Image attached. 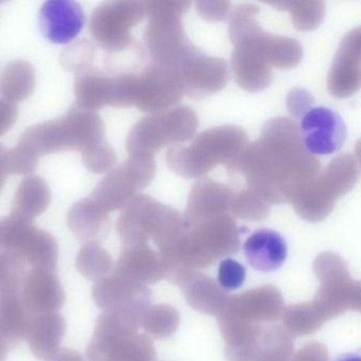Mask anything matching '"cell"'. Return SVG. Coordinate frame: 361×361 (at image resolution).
<instances>
[{"label": "cell", "instance_id": "ffe728a7", "mask_svg": "<svg viewBox=\"0 0 361 361\" xmlns=\"http://www.w3.org/2000/svg\"><path fill=\"white\" fill-rule=\"evenodd\" d=\"M66 323L58 312L35 314L31 320L26 340L35 357L49 361L60 350Z\"/></svg>", "mask_w": 361, "mask_h": 361}, {"label": "cell", "instance_id": "8992f818", "mask_svg": "<svg viewBox=\"0 0 361 361\" xmlns=\"http://www.w3.org/2000/svg\"><path fill=\"white\" fill-rule=\"evenodd\" d=\"M190 6L189 1H145L149 22L145 43L153 64L166 68L172 66L191 44L183 20Z\"/></svg>", "mask_w": 361, "mask_h": 361}, {"label": "cell", "instance_id": "7a4b0ae2", "mask_svg": "<svg viewBox=\"0 0 361 361\" xmlns=\"http://www.w3.org/2000/svg\"><path fill=\"white\" fill-rule=\"evenodd\" d=\"M255 5H238L230 11L229 37L233 45L232 71L236 83L249 92L265 90L274 81L269 62L271 33L263 30Z\"/></svg>", "mask_w": 361, "mask_h": 361}, {"label": "cell", "instance_id": "8fae6325", "mask_svg": "<svg viewBox=\"0 0 361 361\" xmlns=\"http://www.w3.org/2000/svg\"><path fill=\"white\" fill-rule=\"evenodd\" d=\"M183 94L190 98L204 99L226 87L229 81L227 63L213 58L190 44L172 66Z\"/></svg>", "mask_w": 361, "mask_h": 361}, {"label": "cell", "instance_id": "484cf974", "mask_svg": "<svg viewBox=\"0 0 361 361\" xmlns=\"http://www.w3.org/2000/svg\"><path fill=\"white\" fill-rule=\"evenodd\" d=\"M94 56H96L94 46L87 39H80L63 50L60 61L66 71L78 73L92 67Z\"/></svg>", "mask_w": 361, "mask_h": 361}, {"label": "cell", "instance_id": "d4e9b609", "mask_svg": "<svg viewBox=\"0 0 361 361\" xmlns=\"http://www.w3.org/2000/svg\"><path fill=\"white\" fill-rule=\"evenodd\" d=\"M269 6L287 11L295 28L300 31H310L318 28L325 16V4L322 1H291L274 3Z\"/></svg>", "mask_w": 361, "mask_h": 361}, {"label": "cell", "instance_id": "4316f807", "mask_svg": "<svg viewBox=\"0 0 361 361\" xmlns=\"http://www.w3.org/2000/svg\"><path fill=\"white\" fill-rule=\"evenodd\" d=\"M82 161L90 172L102 174L114 168L117 162V155L115 149L104 140L84 149Z\"/></svg>", "mask_w": 361, "mask_h": 361}, {"label": "cell", "instance_id": "277c9868", "mask_svg": "<svg viewBox=\"0 0 361 361\" xmlns=\"http://www.w3.org/2000/svg\"><path fill=\"white\" fill-rule=\"evenodd\" d=\"M183 87L174 73L151 64L139 73H122L113 77L111 106H135L145 113L172 109L180 102Z\"/></svg>", "mask_w": 361, "mask_h": 361}, {"label": "cell", "instance_id": "f1b7e54d", "mask_svg": "<svg viewBox=\"0 0 361 361\" xmlns=\"http://www.w3.org/2000/svg\"><path fill=\"white\" fill-rule=\"evenodd\" d=\"M105 251L99 246V244H86L80 251L77 259V266L80 271L87 276L90 280H99L101 274V268L99 263L104 262Z\"/></svg>", "mask_w": 361, "mask_h": 361}, {"label": "cell", "instance_id": "7402d4cb", "mask_svg": "<svg viewBox=\"0 0 361 361\" xmlns=\"http://www.w3.org/2000/svg\"><path fill=\"white\" fill-rule=\"evenodd\" d=\"M77 106L96 111L111 105V77L96 67L77 73L75 81Z\"/></svg>", "mask_w": 361, "mask_h": 361}, {"label": "cell", "instance_id": "5b68a950", "mask_svg": "<svg viewBox=\"0 0 361 361\" xmlns=\"http://www.w3.org/2000/svg\"><path fill=\"white\" fill-rule=\"evenodd\" d=\"M197 126V115L190 107H172L158 111L135 124L126 139V149L130 156L154 158L168 145L191 140Z\"/></svg>", "mask_w": 361, "mask_h": 361}, {"label": "cell", "instance_id": "e0dca14e", "mask_svg": "<svg viewBox=\"0 0 361 361\" xmlns=\"http://www.w3.org/2000/svg\"><path fill=\"white\" fill-rule=\"evenodd\" d=\"M243 250L249 265L266 274L280 269L288 255L286 240L271 229L253 232L245 242Z\"/></svg>", "mask_w": 361, "mask_h": 361}, {"label": "cell", "instance_id": "8d00e7d4", "mask_svg": "<svg viewBox=\"0 0 361 361\" xmlns=\"http://www.w3.org/2000/svg\"><path fill=\"white\" fill-rule=\"evenodd\" d=\"M331 361H361V357L359 353H344L338 355Z\"/></svg>", "mask_w": 361, "mask_h": 361}, {"label": "cell", "instance_id": "6da1fadb", "mask_svg": "<svg viewBox=\"0 0 361 361\" xmlns=\"http://www.w3.org/2000/svg\"><path fill=\"white\" fill-rule=\"evenodd\" d=\"M248 189L268 204L293 202L320 171V162L304 149L299 126L288 118L269 120L261 137L247 145L238 160Z\"/></svg>", "mask_w": 361, "mask_h": 361}, {"label": "cell", "instance_id": "30bf717a", "mask_svg": "<svg viewBox=\"0 0 361 361\" xmlns=\"http://www.w3.org/2000/svg\"><path fill=\"white\" fill-rule=\"evenodd\" d=\"M4 251L20 255L33 268L54 269L58 263L56 238L32 221L12 215L0 219V252Z\"/></svg>", "mask_w": 361, "mask_h": 361}, {"label": "cell", "instance_id": "f546056e", "mask_svg": "<svg viewBox=\"0 0 361 361\" xmlns=\"http://www.w3.org/2000/svg\"><path fill=\"white\" fill-rule=\"evenodd\" d=\"M246 276L245 266L232 257H227L219 263L217 280L226 290H236L242 287L246 281Z\"/></svg>", "mask_w": 361, "mask_h": 361}, {"label": "cell", "instance_id": "d6986e66", "mask_svg": "<svg viewBox=\"0 0 361 361\" xmlns=\"http://www.w3.org/2000/svg\"><path fill=\"white\" fill-rule=\"evenodd\" d=\"M33 316L18 291H0V339L16 348L26 340Z\"/></svg>", "mask_w": 361, "mask_h": 361}, {"label": "cell", "instance_id": "603a6c76", "mask_svg": "<svg viewBox=\"0 0 361 361\" xmlns=\"http://www.w3.org/2000/svg\"><path fill=\"white\" fill-rule=\"evenodd\" d=\"M233 196L231 188L204 177L193 185L190 192L188 212L194 214L226 210L231 204Z\"/></svg>", "mask_w": 361, "mask_h": 361}, {"label": "cell", "instance_id": "cb8c5ba5", "mask_svg": "<svg viewBox=\"0 0 361 361\" xmlns=\"http://www.w3.org/2000/svg\"><path fill=\"white\" fill-rule=\"evenodd\" d=\"M35 87V68L25 61L10 63L0 78V92L9 102L26 100L32 94Z\"/></svg>", "mask_w": 361, "mask_h": 361}, {"label": "cell", "instance_id": "836d02e7", "mask_svg": "<svg viewBox=\"0 0 361 361\" xmlns=\"http://www.w3.org/2000/svg\"><path fill=\"white\" fill-rule=\"evenodd\" d=\"M18 117L16 105L5 99H0V136H3L14 126Z\"/></svg>", "mask_w": 361, "mask_h": 361}, {"label": "cell", "instance_id": "ba28073f", "mask_svg": "<svg viewBox=\"0 0 361 361\" xmlns=\"http://www.w3.org/2000/svg\"><path fill=\"white\" fill-rule=\"evenodd\" d=\"M145 16V1H107L92 12L90 35L106 51H126L134 43L132 29L142 22Z\"/></svg>", "mask_w": 361, "mask_h": 361}, {"label": "cell", "instance_id": "5bb4252c", "mask_svg": "<svg viewBox=\"0 0 361 361\" xmlns=\"http://www.w3.org/2000/svg\"><path fill=\"white\" fill-rule=\"evenodd\" d=\"M360 28L350 31L342 39L327 75L329 94L338 99L348 98L360 88Z\"/></svg>", "mask_w": 361, "mask_h": 361}, {"label": "cell", "instance_id": "d590c367", "mask_svg": "<svg viewBox=\"0 0 361 361\" xmlns=\"http://www.w3.org/2000/svg\"><path fill=\"white\" fill-rule=\"evenodd\" d=\"M7 149L0 145V193L3 191L4 185L6 183V179H7L8 173L6 170L5 166V155Z\"/></svg>", "mask_w": 361, "mask_h": 361}, {"label": "cell", "instance_id": "7c38bea8", "mask_svg": "<svg viewBox=\"0 0 361 361\" xmlns=\"http://www.w3.org/2000/svg\"><path fill=\"white\" fill-rule=\"evenodd\" d=\"M45 140L50 153L81 151L105 140V128L96 111L73 105L66 115L45 124Z\"/></svg>", "mask_w": 361, "mask_h": 361}, {"label": "cell", "instance_id": "e575fe53", "mask_svg": "<svg viewBox=\"0 0 361 361\" xmlns=\"http://www.w3.org/2000/svg\"><path fill=\"white\" fill-rule=\"evenodd\" d=\"M49 361H84L81 354L75 350L62 348Z\"/></svg>", "mask_w": 361, "mask_h": 361}, {"label": "cell", "instance_id": "1f68e13d", "mask_svg": "<svg viewBox=\"0 0 361 361\" xmlns=\"http://www.w3.org/2000/svg\"><path fill=\"white\" fill-rule=\"evenodd\" d=\"M314 104L312 94L304 88H293L287 96V109L295 119H299L310 111Z\"/></svg>", "mask_w": 361, "mask_h": 361}, {"label": "cell", "instance_id": "4dcf8cb0", "mask_svg": "<svg viewBox=\"0 0 361 361\" xmlns=\"http://www.w3.org/2000/svg\"><path fill=\"white\" fill-rule=\"evenodd\" d=\"M231 204L242 216L250 214H257L261 216L269 210L268 202L249 189L243 190L238 194H234Z\"/></svg>", "mask_w": 361, "mask_h": 361}, {"label": "cell", "instance_id": "83f0119b", "mask_svg": "<svg viewBox=\"0 0 361 361\" xmlns=\"http://www.w3.org/2000/svg\"><path fill=\"white\" fill-rule=\"evenodd\" d=\"M39 158L30 149L23 145L6 152L5 166L8 175H29L30 176L39 166Z\"/></svg>", "mask_w": 361, "mask_h": 361}, {"label": "cell", "instance_id": "9c48e42d", "mask_svg": "<svg viewBox=\"0 0 361 361\" xmlns=\"http://www.w3.org/2000/svg\"><path fill=\"white\" fill-rule=\"evenodd\" d=\"M155 159L130 156L126 161L111 169L92 192L90 197L107 213L126 207L153 181Z\"/></svg>", "mask_w": 361, "mask_h": 361}, {"label": "cell", "instance_id": "ac0fdd59", "mask_svg": "<svg viewBox=\"0 0 361 361\" xmlns=\"http://www.w3.org/2000/svg\"><path fill=\"white\" fill-rule=\"evenodd\" d=\"M67 224L78 240L86 244H99L109 230V214L92 197L83 198L71 207Z\"/></svg>", "mask_w": 361, "mask_h": 361}, {"label": "cell", "instance_id": "52a82bcc", "mask_svg": "<svg viewBox=\"0 0 361 361\" xmlns=\"http://www.w3.org/2000/svg\"><path fill=\"white\" fill-rule=\"evenodd\" d=\"M358 177V156L342 154L324 170L319 171L293 200V206L304 216H323L333 209L337 200L354 189Z\"/></svg>", "mask_w": 361, "mask_h": 361}, {"label": "cell", "instance_id": "3957f363", "mask_svg": "<svg viewBox=\"0 0 361 361\" xmlns=\"http://www.w3.org/2000/svg\"><path fill=\"white\" fill-rule=\"evenodd\" d=\"M248 145V136L242 128L219 126L200 133L189 147H170L166 164L172 172L183 178H204L219 164L229 172H236L238 160Z\"/></svg>", "mask_w": 361, "mask_h": 361}, {"label": "cell", "instance_id": "4fadbf2b", "mask_svg": "<svg viewBox=\"0 0 361 361\" xmlns=\"http://www.w3.org/2000/svg\"><path fill=\"white\" fill-rule=\"evenodd\" d=\"M302 145L312 156L331 155L345 142L346 126L342 118L326 107L310 109L299 128Z\"/></svg>", "mask_w": 361, "mask_h": 361}, {"label": "cell", "instance_id": "44dd1931", "mask_svg": "<svg viewBox=\"0 0 361 361\" xmlns=\"http://www.w3.org/2000/svg\"><path fill=\"white\" fill-rule=\"evenodd\" d=\"M50 202L49 185L39 175H30L20 181L16 190L11 215L33 223L35 217L47 210Z\"/></svg>", "mask_w": 361, "mask_h": 361}, {"label": "cell", "instance_id": "d6a6232c", "mask_svg": "<svg viewBox=\"0 0 361 361\" xmlns=\"http://www.w3.org/2000/svg\"><path fill=\"white\" fill-rule=\"evenodd\" d=\"M196 10L204 20L208 22H221L230 13L228 1H197Z\"/></svg>", "mask_w": 361, "mask_h": 361}, {"label": "cell", "instance_id": "2e32d148", "mask_svg": "<svg viewBox=\"0 0 361 361\" xmlns=\"http://www.w3.org/2000/svg\"><path fill=\"white\" fill-rule=\"evenodd\" d=\"M20 297L32 316L56 312L65 301V293L54 269L32 268L25 276Z\"/></svg>", "mask_w": 361, "mask_h": 361}, {"label": "cell", "instance_id": "9a60e30c", "mask_svg": "<svg viewBox=\"0 0 361 361\" xmlns=\"http://www.w3.org/2000/svg\"><path fill=\"white\" fill-rule=\"evenodd\" d=\"M39 25L44 37L54 44H69L85 25V13L73 0H49L42 6Z\"/></svg>", "mask_w": 361, "mask_h": 361}]
</instances>
